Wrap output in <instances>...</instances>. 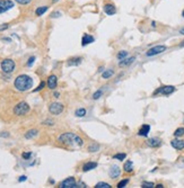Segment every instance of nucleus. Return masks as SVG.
I'll use <instances>...</instances> for the list:
<instances>
[{
	"label": "nucleus",
	"instance_id": "a878e982",
	"mask_svg": "<svg viewBox=\"0 0 184 188\" xmlns=\"http://www.w3.org/2000/svg\"><path fill=\"white\" fill-rule=\"evenodd\" d=\"M111 187H112V186H111L110 184H107V183H103V181L96 184V186H95V188H111Z\"/></svg>",
	"mask_w": 184,
	"mask_h": 188
},
{
	"label": "nucleus",
	"instance_id": "dca6fc26",
	"mask_svg": "<svg viewBox=\"0 0 184 188\" xmlns=\"http://www.w3.org/2000/svg\"><path fill=\"white\" fill-rule=\"evenodd\" d=\"M149 132H150V126L148 125V124H144V125L141 126V128L139 129L138 135H140V136H147Z\"/></svg>",
	"mask_w": 184,
	"mask_h": 188
},
{
	"label": "nucleus",
	"instance_id": "f03ea898",
	"mask_svg": "<svg viewBox=\"0 0 184 188\" xmlns=\"http://www.w3.org/2000/svg\"><path fill=\"white\" fill-rule=\"evenodd\" d=\"M14 86L18 91H27L33 87V78L27 74H21L15 79Z\"/></svg>",
	"mask_w": 184,
	"mask_h": 188
},
{
	"label": "nucleus",
	"instance_id": "473e14b6",
	"mask_svg": "<svg viewBox=\"0 0 184 188\" xmlns=\"http://www.w3.org/2000/svg\"><path fill=\"white\" fill-rule=\"evenodd\" d=\"M31 157H32V152H24L22 154V158L24 160H28V159H31Z\"/></svg>",
	"mask_w": 184,
	"mask_h": 188
},
{
	"label": "nucleus",
	"instance_id": "9b49d317",
	"mask_svg": "<svg viewBox=\"0 0 184 188\" xmlns=\"http://www.w3.org/2000/svg\"><path fill=\"white\" fill-rule=\"evenodd\" d=\"M103 10L109 16H113L116 12V8H115V6L113 3H105L104 7H103Z\"/></svg>",
	"mask_w": 184,
	"mask_h": 188
},
{
	"label": "nucleus",
	"instance_id": "bb28decb",
	"mask_svg": "<svg viewBox=\"0 0 184 188\" xmlns=\"http://www.w3.org/2000/svg\"><path fill=\"white\" fill-rule=\"evenodd\" d=\"M98 150H99V147H98L97 144H95V143H94V144H91V145L88 147V151H89V152H97Z\"/></svg>",
	"mask_w": 184,
	"mask_h": 188
},
{
	"label": "nucleus",
	"instance_id": "7ed1b4c3",
	"mask_svg": "<svg viewBox=\"0 0 184 188\" xmlns=\"http://www.w3.org/2000/svg\"><path fill=\"white\" fill-rule=\"evenodd\" d=\"M30 112V105L25 101H21L18 103L15 107H14V113L15 115L17 116H23V115H26L27 113Z\"/></svg>",
	"mask_w": 184,
	"mask_h": 188
},
{
	"label": "nucleus",
	"instance_id": "c03bdc74",
	"mask_svg": "<svg viewBox=\"0 0 184 188\" xmlns=\"http://www.w3.org/2000/svg\"><path fill=\"white\" fill-rule=\"evenodd\" d=\"M180 46H181V47H184V41H182V42L180 43Z\"/></svg>",
	"mask_w": 184,
	"mask_h": 188
},
{
	"label": "nucleus",
	"instance_id": "a18cd8bd",
	"mask_svg": "<svg viewBox=\"0 0 184 188\" xmlns=\"http://www.w3.org/2000/svg\"><path fill=\"white\" fill-rule=\"evenodd\" d=\"M103 70H104V68H103V66H101V68H99V69H98V72H102V71H103Z\"/></svg>",
	"mask_w": 184,
	"mask_h": 188
},
{
	"label": "nucleus",
	"instance_id": "de8ad7c7",
	"mask_svg": "<svg viewBox=\"0 0 184 188\" xmlns=\"http://www.w3.org/2000/svg\"><path fill=\"white\" fill-rule=\"evenodd\" d=\"M180 33H181L182 35H184V28H181V30H180Z\"/></svg>",
	"mask_w": 184,
	"mask_h": 188
},
{
	"label": "nucleus",
	"instance_id": "3c124183",
	"mask_svg": "<svg viewBox=\"0 0 184 188\" xmlns=\"http://www.w3.org/2000/svg\"><path fill=\"white\" fill-rule=\"evenodd\" d=\"M182 16L184 17V10H183V12H182Z\"/></svg>",
	"mask_w": 184,
	"mask_h": 188
},
{
	"label": "nucleus",
	"instance_id": "2f4dec72",
	"mask_svg": "<svg viewBox=\"0 0 184 188\" xmlns=\"http://www.w3.org/2000/svg\"><path fill=\"white\" fill-rule=\"evenodd\" d=\"M44 86H45V82H44V81H42V82H41V83L38 85V87L34 89V93H37V91H40V90H42V89L44 88Z\"/></svg>",
	"mask_w": 184,
	"mask_h": 188
},
{
	"label": "nucleus",
	"instance_id": "4c0bfd02",
	"mask_svg": "<svg viewBox=\"0 0 184 188\" xmlns=\"http://www.w3.org/2000/svg\"><path fill=\"white\" fill-rule=\"evenodd\" d=\"M9 27V25L8 24H3V25H0V32L5 31V30H7Z\"/></svg>",
	"mask_w": 184,
	"mask_h": 188
},
{
	"label": "nucleus",
	"instance_id": "4be33fe9",
	"mask_svg": "<svg viewBox=\"0 0 184 188\" xmlns=\"http://www.w3.org/2000/svg\"><path fill=\"white\" fill-rule=\"evenodd\" d=\"M37 134H38V131H37V129H30V131H27V132L25 133V137H26V139H33V137H35Z\"/></svg>",
	"mask_w": 184,
	"mask_h": 188
},
{
	"label": "nucleus",
	"instance_id": "5701e85b",
	"mask_svg": "<svg viewBox=\"0 0 184 188\" xmlns=\"http://www.w3.org/2000/svg\"><path fill=\"white\" fill-rule=\"evenodd\" d=\"M113 74H114V71H113V70H111V69H109V70H105V71L103 72L102 77H103L104 79H109V78H111Z\"/></svg>",
	"mask_w": 184,
	"mask_h": 188
},
{
	"label": "nucleus",
	"instance_id": "72a5a7b5",
	"mask_svg": "<svg viewBox=\"0 0 184 188\" xmlns=\"http://www.w3.org/2000/svg\"><path fill=\"white\" fill-rule=\"evenodd\" d=\"M16 2H18L19 5H28V3H31L32 2V0H15Z\"/></svg>",
	"mask_w": 184,
	"mask_h": 188
},
{
	"label": "nucleus",
	"instance_id": "6ab92c4d",
	"mask_svg": "<svg viewBox=\"0 0 184 188\" xmlns=\"http://www.w3.org/2000/svg\"><path fill=\"white\" fill-rule=\"evenodd\" d=\"M123 170H124L125 172H128V174L132 172V171H133V163H132V161L128 160V161L124 163V166H123Z\"/></svg>",
	"mask_w": 184,
	"mask_h": 188
},
{
	"label": "nucleus",
	"instance_id": "8fccbe9b",
	"mask_svg": "<svg viewBox=\"0 0 184 188\" xmlns=\"http://www.w3.org/2000/svg\"><path fill=\"white\" fill-rule=\"evenodd\" d=\"M57 1H59V0H53V2H57Z\"/></svg>",
	"mask_w": 184,
	"mask_h": 188
},
{
	"label": "nucleus",
	"instance_id": "49530a36",
	"mask_svg": "<svg viewBox=\"0 0 184 188\" xmlns=\"http://www.w3.org/2000/svg\"><path fill=\"white\" fill-rule=\"evenodd\" d=\"M152 26H153V27H156V22H152Z\"/></svg>",
	"mask_w": 184,
	"mask_h": 188
},
{
	"label": "nucleus",
	"instance_id": "58836bf2",
	"mask_svg": "<svg viewBox=\"0 0 184 188\" xmlns=\"http://www.w3.org/2000/svg\"><path fill=\"white\" fill-rule=\"evenodd\" d=\"M43 124H44V125H53L54 123H53V121H51V120H48V121H45Z\"/></svg>",
	"mask_w": 184,
	"mask_h": 188
},
{
	"label": "nucleus",
	"instance_id": "864d4df0",
	"mask_svg": "<svg viewBox=\"0 0 184 188\" xmlns=\"http://www.w3.org/2000/svg\"><path fill=\"white\" fill-rule=\"evenodd\" d=\"M183 123H184V121H183Z\"/></svg>",
	"mask_w": 184,
	"mask_h": 188
},
{
	"label": "nucleus",
	"instance_id": "f257e3e1",
	"mask_svg": "<svg viewBox=\"0 0 184 188\" xmlns=\"http://www.w3.org/2000/svg\"><path fill=\"white\" fill-rule=\"evenodd\" d=\"M58 141L62 145H64L66 148H69V149H78V148H81L84 145L83 139L79 135L71 133V132L61 134L58 137Z\"/></svg>",
	"mask_w": 184,
	"mask_h": 188
},
{
	"label": "nucleus",
	"instance_id": "9d476101",
	"mask_svg": "<svg viewBox=\"0 0 184 188\" xmlns=\"http://www.w3.org/2000/svg\"><path fill=\"white\" fill-rule=\"evenodd\" d=\"M109 175H110V177L113 178V179L120 177V175H121V169H120V167L116 166V164L112 166V167L110 168V170H109Z\"/></svg>",
	"mask_w": 184,
	"mask_h": 188
},
{
	"label": "nucleus",
	"instance_id": "ddd939ff",
	"mask_svg": "<svg viewBox=\"0 0 184 188\" xmlns=\"http://www.w3.org/2000/svg\"><path fill=\"white\" fill-rule=\"evenodd\" d=\"M57 85H58V78H57V76L51 74L48 78V87L50 89H56L57 88Z\"/></svg>",
	"mask_w": 184,
	"mask_h": 188
},
{
	"label": "nucleus",
	"instance_id": "b1692460",
	"mask_svg": "<svg viewBox=\"0 0 184 188\" xmlns=\"http://www.w3.org/2000/svg\"><path fill=\"white\" fill-rule=\"evenodd\" d=\"M184 135V127H179L176 128V131L174 132V136L175 137H181Z\"/></svg>",
	"mask_w": 184,
	"mask_h": 188
},
{
	"label": "nucleus",
	"instance_id": "cd10ccee",
	"mask_svg": "<svg viewBox=\"0 0 184 188\" xmlns=\"http://www.w3.org/2000/svg\"><path fill=\"white\" fill-rule=\"evenodd\" d=\"M128 57V52L126 51H120L119 52V54H118V59L121 61V60H123V59H125Z\"/></svg>",
	"mask_w": 184,
	"mask_h": 188
},
{
	"label": "nucleus",
	"instance_id": "37998d69",
	"mask_svg": "<svg viewBox=\"0 0 184 188\" xmlns=\"http://www.w3.org/2000/svg\"><path fill=\"white\" fill-rule=\"evenodd\" d=\"M53 96H54L56 98H59V97H60V94H59V93H54V95H53Z\"/></svg>",
	"mask_w": 184,
	"mask_h": 188
},
{
	"label": "nucleus",
	"instance_id": "1a4fd4ad",
	"mask_svg": "<svg viewBox=\"0 0 184 188\" xmlns=\"http://www.w3.org/2000/svg\"><path fill=\"white\" fill-rule=\"evenodd\" d=\"M60 188H78V185L73 177H69L60 184Z\"/></svg>",
	"mask_w": 184,
	"mask_h": 188
},
{
	"label": "nucleus",
	"instance_id": "aec40b11",
	"mask_svg": "<svg viewBox=\"0 0 184 188\" xmlns=\"http://www.w3.org/2000/svg\"><path fill=\"white\" fill-rule=\"evenodd\" d=\"M136 59L133 58V57H131V58H125V59H123V60H121L120 61V63H119V65H120V68H123V66H126V65H130L131 63L133 62Z\"/></svg>",
	"mask_w": 184,
	"mask_h": 188
},
{
	"label": "nucleus",
	"instance_id": "f3484780",
	"mask_svg": "<svg viewBox=\"0 0 184 188\" xmlns=\"http://www.w3.org/2000/svg\"><path fill=\"white\" fill-rule=\"evenodd\" d=\"M81 58H71V59H69L68 60V62H67V65L68 66H76V65H79L80 63H81Z\"/></svg>",
	"mask_w": 184,
	"mask_h": 188
},
{
	"label": "nucleus",
	"instance_id": "a19ab883",
	"mask_svg": "<svg viewBox=\"0 0 184 188\" xmlns=\"http://www.w3.org/2000/svg\"><path fill=\"white\" fill-rule=\"evenodd\" d=\"M0 136L1 137H8L9 136V133L8 132H2V133H0Z\"/></svg>",
	"mask_w": 184,
	"mask_h": 188
},
{
	"label": "nucleus",
	"instance_id": "20e7f679",
	"mask_svg": "<svg viewBox=\"0 0 184 188\" xmlns=\"http://www.w3.org/2000/svg\"><path fill=\"white\" fill-rule=\"evenodd\" d=\"M0 66H1L2 72H5V73H11V72L15 70L16 64L14 62V60H11V59H5V60L1 62Z\"/></svg>",
	"mask_w": 184,
	"mask_h": 188
},
{
	"label": "nucleus",
	"instance_id": "6e6552de",
	"mask_svg": "<svg viewBox=\"0 0 184 188\" xmlns=\"http://www.w3.org/2000/svg\"><path fill=\"white\" fill-rule=\"evenodd\" d=\"M15 3L11 0H0V14H3L11 8H14Z\"/></svg>",
	"mask_w": 184,
	"mask_h": 188
},
{
	"label": "nucleus",
	"instance_id": "393cba45",
	"mask_svg": "<svg viewBox=\"0 0 184 188\" xmlns=\"http://www.w3.org/2000/svg\"><path fill=\"white\" fill-rule=\"evenodd\" d=\"M76 116H78V117H84L85 115H86V109L85 108H79V109H77L76 110Z\"/></svg>",
	"mask_w": 184,
	"mask_h": 188
},
{
	"label": "nucleus",
	"instance_id": "79ce46f5",
	"mask_svg": "<svg viewBox=\"0 0 184 188\" xmlns=\"http://www.w3.org/2000/svg\"><path fill=\"white\" fill-rule=\"evenodd\" d=\"M77 185H78V187H80V188H86L87 187V186H86V184H84V183H78Z\"/></svg>",
	"mask_w": 184,
	"mask_h": 188
},
{
	"label": "nucleus",
	"instance_id": "4468645a",
	"mask_svg": "<svg viewBox=\"0 0 184 188\" xmlns=\"http://www.w3.org/2000/svg\"><path fill=\"white\" fill-rule=\"evenodd\" d=\"M147 144L150 147V148H159L161 145V141L160 139H157V137H152L147 141Z\"/></svg>",
	"mask_w": 184,
	"mask_h": 188
},
{
	"label": "nucleus",
	"instance_id": "f704fd0d",
	"mask_svg": "<svg viewBox=\"0 0 184 188\" xmlns=\"http://www.w3.org/2000/svg\"><path fill=\"white\" fill-rule=\"evenodd\" d=\"M155 185H154V183H149V181H144L142 183V186L141 187H149V188H152V187H154Z\"/></svg>",
	"mask_w": 184,
	"mask_h": 188
},
{
	"label": "nucleus",
	"instance_id": "c85d7f7f",
	"mask_svg": "<svg viewBox=\"0 0 184 188\" xmlns=\"http://www.w3.org/2000/svg\"><path fill=\"white\" fill-rule=\"evenodd\" d=\"M126 158V154L125 153H118V154H114L113 156V159H118L120 161H123V159Z\"/></svg>",
	"mask_w": 184,
	"mask_h": 188
},
{
	"label": "nucleus",
	"instance_id": "e433bc0d",
	"mask_svg": "<svg viewBox=\"0 0 184 188\" xmlns=\"http://www.w3.org/2000/svg\"><path fill=\"white\" fill-rule=\"evenodd\" d=\"M34 61H35V57H31V58L28 59V61H27V65H28V66H32Z\"/></svg>",
	"mask_w": 184,
	"mask_h": 188
},
{
	"label": "nucleus",
	"instance_id": "2eb2a0df",
	"mask_svg": "<svg viewBox=\"0 0 184 188\" xmlns=\"http://www.w3.org/2000/svg\"><path fill=\"white\" fill-rule=\"evenodd\" d=\"M95 41V38L93 37L92 35H89V34H85L84 36H83V39H81V45L83 46H86L87 44H91Z\"/></svg>",
	"mask_w": 184,
	"mask_h": 188
},
{
	"label": "nucleus",
	"instance_id": "f8f14e48",
	"mask_svg": "<svg viewBox=\"0 0 184 188\" xmlns=\"http://www.w3.org/2000/svg\"><path fill=\"white\" fill-rule=\"evenodd\" d=\"M171 145L175 149V150H183L184 149V140L181 139H174L171 141Z\"/></svg>",
	"mask_w": 184,
	"mask_h": 188
},
{
	"label": "nucleus",
	"instance_id": "603ef678",
	"mask_svg": "<svg viewBox=\"0 0 184 188\" xmlns=\"http://www.w3.org/2000/svg\"><path fill=\"white\" fill-rule=\"evenodd\" d=\"M183 162H184V160H183Z\"/></svg>",
	"mask_w": 184,
	"mask_h": 188
},
{
	"label": "nucleus",
	"instance_id": "ea45409f",
	"mask_svg": "<svg viewBox=\"0 0 184 188\" xmlns=\"http://www.w3.org/2000/svg\"><path fill=\"white\" fill-rule=\"evenodd\" d=\"M26 179H27V177H26V176H21V177L18 178V181H19V183H23V181H25Z\"/></svg>",
	"mask_w": 184,
	"mask_h": 188
},
{
	"label": "nucleus",
	"instance_id": "7c9ffc66",
	"mask_svg": "<svg viewBox=\"0 0 184 188\" xmlns=\"http://www.w3.org/2000/svg\"><path fill=\"white\" fill-rule=\"evenodd\" d=\"M128 183H129V179H124V180H121L119 184H118V188H123L125 187L126 185H128Z\"/></svg>",
	"mask_w": 184,
	"mask_h": 188
},
{
	"label": "nucleus",
	"instance_id": "412c9836",
	"mask_svg": "<svg viewBox=\"0 0 184 188\" xmlns=\"http://www.w3.org/2000/svg\"><path fill=\"white\" fill-rule=\"evenodd\" d=\"M48 9H49L48 6L38 7V8H36V10H35V15H36V16H42V15H44V14L48 11Z\"/></svg>",
	"mask_w": 184,
	"mask_h": 188
},
{
	"label": "nucleus",
	"instance_id": "a211bd4d",
	"mask_svg": "<svg viewBox=\"0 0 184 188\" xmlns=\"http://www.w3.org/2000/svg\"><path fill=\"white\" fill-rule=\"evenodd\" d=\"M97 167V162H87L83 166V171H91L93 169H95Z\"/></svg>",
	"mask_w": 184,
	"mask_h": 188
},
{
	"label": "nucleus",
	"instance_id": "c9c22d12",
	"mask_svg": "<svg viewBox=\"0 0 184 188\" xmlns=\"http://www.w3.org/2000/svg\"><path fill=\"white\" fill-rule=\"evenodd\" d=\"M61 16V12L60 11H54L51 14V18H57V17H60Z\"/></svg>",
	"mask_w": 184,
	"mask_h": 188
},
{
	"label": "nucleus",
	"instance_id": "423d86ee",
	"mask_svg": "<svg viewBox=\"0 0 184 188\" xmlns=\"http://www.w3.org/2000/svg\"><path fill=\"white\" fill-rule=\"evenodd\" d=\"M165 51H166V46H165V45H157V46H154L152 49H149V50L147 51L146 55H147V57H155V55L160 54V53H163V52H165Z\"/></svg>",
	"mask_w": 184,
	"mask_h": 188
},
{
	"label": "nucleus",
	"instance_id": "0eeeda50",
	"mask_svg": "<svg viewBox=\"0 0 184 188\" xmlns=\"http://www.w3.org/2000/svg\"><path fill=\"white\" fill-rule=\"evenodd\" d=\"M49 112L53 115H60L63 112V105L60 103H52L49 106Z\"/></svg>",
	"mask_w": 184,
	"mask_h": 188
},
{
	"label": "nucleus",
	"instance_id": "c756f323",
	"mask_svg": "<svg viewBox=\"0 0 184 188\" xmlns=\"http://www.w3.org/2000/svg\"><path fill=\"white\" fill-rule=\"evenodd\" d=\"M102 96H103V90L99 89V90H97L95 94L93 95V99H99Z\"/></svg>",
	"mask_w": 184,
	"mask_h": 188
},
{
	"label": "nucleus",
	"instance_id": "39448f33",
	"mask_svg": "<svg viewBox=\"0 0 184 188\" xmlns=\"http://www.w3.org/2000/svg\"><path fill=\"white\" fill-rule=\"evenodd\" d=\"M175 91V87L174 86H163L160 88H158L155 93L154 96H157V95H164V96H168V95L173 94Z\"/></svg>",
	"mask_w": 184,
	"mask_h": 188
},
{
	"label": "nucleus",
	"instance_id": "09e8293b",
	"mask_svg": "<svg viewBox=\"0 0 184 188\" xmlns=\"http://www.w3.org/2000/svg\"><path fill=\"white\" fill-rule=\"evenodd\" d=\"M156 187H157V188H161V187H164V186H163V185H161V184H159V185H157V186H156Z\"/></svg>",
	"mask_w": 184,
	"mask_h": 188
}]
</instances>
